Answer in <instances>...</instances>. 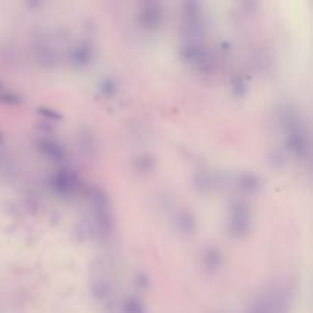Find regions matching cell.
Listing matches in <instances>:
<instances>
[{
	"label": "cell",
	"mask_w": 313,
	"mask_h": 313,
	"mask_svg": "<svg viewBox=\"0 0 313 313\" xmlns=\"http://www.w3.org/2000/svg\"><path fill=\"white\" fill-rule=\"evenodd\" d=\"M250 313H275V311H273L272 304H269V302H260L252 310H250Z\"/></svg>",
	"instance_id": "cell-1"
}]
</instances>
